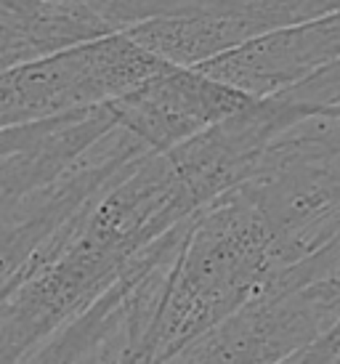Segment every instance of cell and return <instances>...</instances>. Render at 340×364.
<instances>
[{
  "label": "cell",
  "instance_id": "cell-3",
  "mask_svg": "<svg viewBox=\"0 0 340 364\" xmlns=\"http://www.w3.org/2000/svg\"><path fill=\"white\" fill-rule=\"evenodd\" d=\"M255 99L202 75L194 67H162L136 91L110 102L115 122L149 154L176 149L218 122L248 109Z\"/></svg>",
  "mask_w": 340,
  "mask_h": 364
},
{
  "label": "cell",
  "instance_id": "cell-5",
  "mask_svg": "<svg viewBox=\"0 0 340 364\" xmlns=\"http://www.w3.org/2000/svg\"><path fill=\"white\" fill-rule=\"evenodd\" d=\"M0 21L16 32L35 56L112 32L107 21L75 0H0Z\"/></svg>",
  "mask_w": 340,
  "mask_h": 364
},
{
  "label": "cell",
  "instance_id": "cell-2",
  "mask_svg": "<svg viewBox=\"0 0 340 364\" xmlns=\"http://www.w3.org/2000/svg\"><path fill=\"white\" fill-rule=\"evenodd\" d=\"M338 319L340 277L271 284L165 364H282Z\"/></svg>",
  "mask_w": 340,
  "mask_h": 364
},
{
  "label": "cell",
  "instance_id": "cell-6",
  "mask_svg": "<svg viewBox=\"0 0 340 364\" xmlns=\"http://www.w3.org/2000/svg\"><path fill=\"white\" fill-rule=\"evenodd\" d=\"M27 59H35V51L21 41L16 32L9 30V27L0 21V70H3V67H11V64H19V61H27Z\"/></svg>",
  "mask_w": 340,
  "mask_h": 364
},
{
  "label": "cell",
  "instance_id": "cell-4",
  "mask_svg": "<svg viewBox=\"0 0 340 364\" xmlns=\"http://www.w3.org/2000/svg\"><path fill=\"white\" fill-rule=\"evenodd\" d=\"M340 61V11L266 32L229 53L205 61L202 75L226 82L250 99L290 91Z\"/></svg>",
  "mask_w": 340,
  "mask_h": 364
},
{
  "label": "cell",
  "instance_id": "cell-1",
  "mask_svg": "<svg viewBox=\"0 0 340 364\" xmlns=\"http://www.w3.org/2000/svg\"><path fill=\"white\" fill-rule=\"evenodd\" d=\"M162 67L125 32H110L0 70V131L117 102Z\"/></svg>",
  "mask_w": 340,
  "mask_h": 364
}]
</instances>
